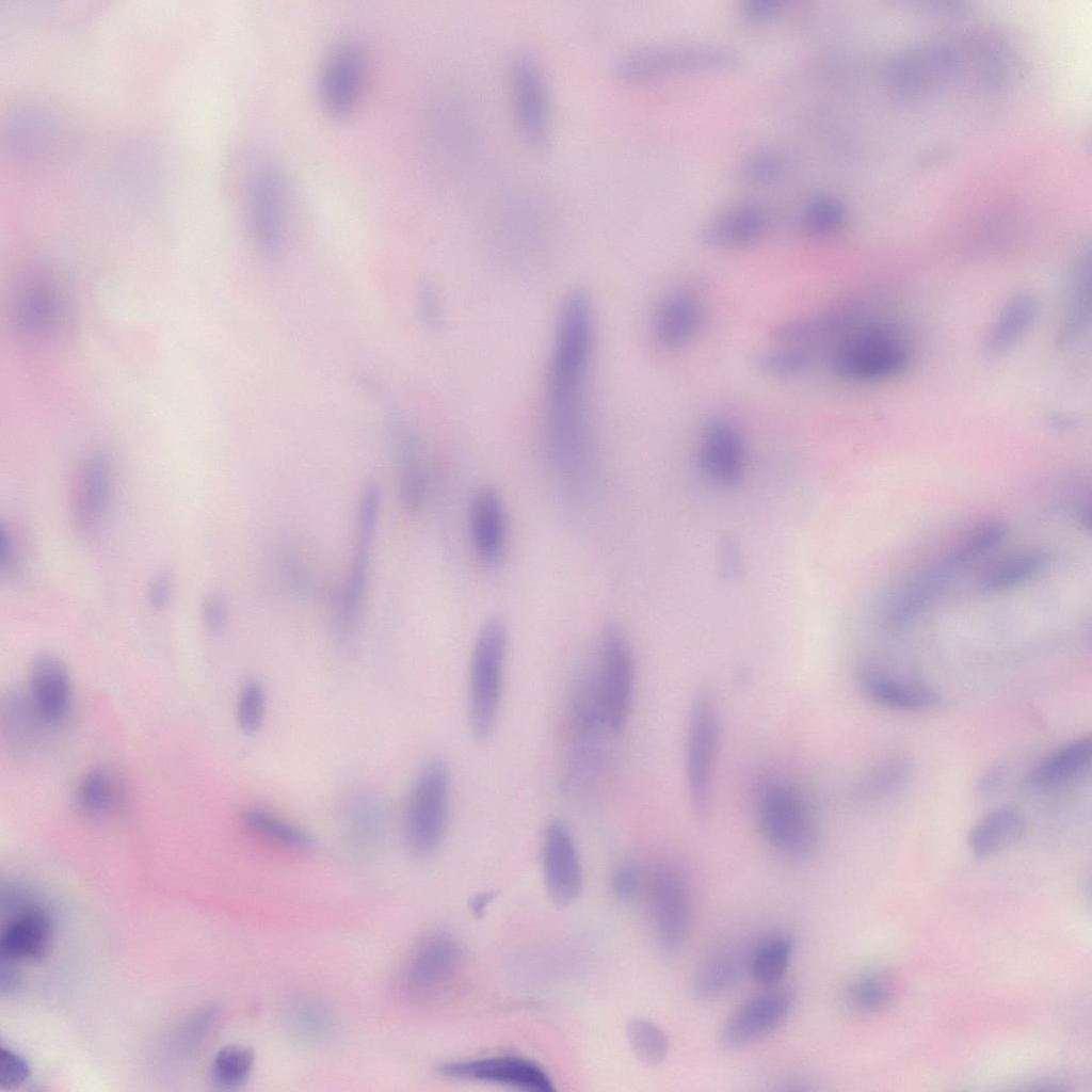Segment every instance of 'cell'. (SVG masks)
<instances>
[{
  "instance_id": "1",
  "label": "cell",
  "mask_w": 1092,
  "mask_h": 1092,
  "mask_svg": "<svg viewBox=\"0 0 1092 1092\" xmlns=\"http://www.w3.org/2000/svg\"><path fill=\"white\" fill-rule=\"evenodd\" d=\"M594 347V314L582 291L561 305L544 402V433L551 466L563 488L580 496L590 485L593 445L588 389Z\"/></svg>"
},
{
  "instance_id": "2",
  "label": "cell",
  "mask_w": 1092,
  "mask_h": 1092,
  "mask_svg": "<svg viewBox=\"0 0 1092 1092\" xmlns=\"http://www.w3.org/2000/svg\"><path fill=\"white\" fill-rule=\"evenodd\" d=\"M568 761L564 782L567 792L590 786L604 757V742L612 735L599 697L595 665H582L576 673L567 709Z\"/></svg>"
},
{
  "instance_id": "3",
  "label": "cell",
  "mask_w": 1092,
  "mask_h": 1092,
  "mask_svg": "<svg viewBox=\"0 0 1092 1092\" xmlns=\"http://www.w3.org/2000/svg\"><path fill=\"white\" fill-rule=\"evenodd\" d=\"M721 737L719 698L711 687L703 685L689 704L684 751L688 799L693 814L701 820L708 819L712 810Z\"/></svg>"
},
{
  "instance_id": "4",
  "label": "cell",
  "mask_w": 1092,
  "mask_h": 1092,
  "mask_svg": "<svg viewBox=\"0 0 1092 1092\" xmlns=\"http://www.w3.org/2000/svg\"><path fill=\"white\" fill-rule=\"evenodd\" d=\"M756 821L765 841L784 857L803 861L818 847L820 830L813 806L791 783L772 781L761 788Z\"/></svg>"
},
{
  "instance_id": "5",
  "label": "cell",
  "mask_w": 1092,
  "mask_h": 1092,
  "mask_svg": "<svg viewBox=\"0 0 1092 1092\" xmlns=\"http://www.w3.org/2000/svg\"><path fill=\"white\" fill-rule=\"evenodd\" d=\"M911 362V349L894 325L873 322L854 326L838 339L831 368L841 380L876 382L898 375Z\"/></svg>"
},
{
  "instance_id": "6",
  "label": "cell",
  "mask_w": 1092,
  "mask_h": 1092,
  "mask_svg": "<svg viewBox=\"0 0 1092 1092\" xmlns=\"http://www.w3.org/2000/svg\"><path fill=\"white\" fill-rule=\"evenodd\" d=\"M508 648L504 623L498 619L486 621L476 636L469 665V725L478 741L491 736L497 721Z\"/></svg>"
},
{
  "instance_id": "7",
  "label": "cell",
  "mask_w": 1092,
  "mask_h": 1092,
  "mask_svg": "<svg viewBox=\"0 0 1092 1092\" xmlns=\"http://www.w3.org/2000/svg\"><path fill=\"white\" fill-rule=\"evenodd\" d=\"M449 804V768L441 758L429 759L417 772L404 808V839L413 856L428 858L438 851L447 831Z\"/></svg>"
},
{
  "instance_id": "8",
  "label": "cell",
  "mask_w": 1092,
  "mask_h": 1092,
  "mask_svg": "<svg viewBox=\"0 0 1092 1092\" xmlns=\"http://www.w3.org/2000/svg\"><path fill=\"white\" fill-rule=\"evenodd\" d=\"M737 61L734 51L720 45L662 44L624 55L615 71L622 80L646 82L680 74L724 70L734 67Z\"/></svg>"
},
{
  "instance_id": "9",
  "label": "cell",
  "mask_w": 1092,
  "mask_h": 1092,
  "mask_svg": "<svg viewBox=\"0 0 1092 1092\" xmlns=\"http://www.w3.org/2000/svg\"><path fill=\"white\" fill-rule=\"evenodd\" d=\"M462 961L460 942L450 932L428 933L405 960L400 975L401 993L416 1003L439 997L455 980Z\"/></svg>"
},
{
  "instance_id": "10",
  "label": "cell",
  "mask_w": 1092,
  "mask_h": 1092,
  "mask_svg": "<svg viewBox=\"0 0 1092 1092\" xmlns=\"http://www.w3.org/2000/svg\"><path fill=\"white\" fill-rule=\"evenodd\" d=\"M596 681L607 725L612 735L628 720L635 692V658L629 639L616 624H608L598 640Z\"/></svg>"
},
{
  "instance_id": "11",
  "label": "cell",
  "mask_w": 1092,
  "mask_h": 1092,
  "mask_svg": "<svg viewBox=\"0 0 1092 1092\" xmlns=\"http://www.w3.org/2000/svg\"><path fill=\"white\" fill-rule=\"evenodd\" d=\"M244 196L256 244L266 255H275L283 241L286 193L283 174L273 161L259 159L251 166Z\"/></svg>"
},
{
  "instance_id": "12",
  "label": "cell",
  "mask_w": 1092,
  "mask_h": 1092,
  "mask_svg": "<svg viewBox=\"0 0 1092 1092\" xmlns=\"http://www.w3.org/2000/svg\"><path fill=\"white\" fill-rule=\"evenodd\" d=\"M11 310L14 330L30 343L43 344L57 339L68 320L63 291L46 276L25 279L14 294Z\"/></svg>"
},
{
  "instance_id": "13",
  "label": "cell",
  "mask_w": 1092,
  "mask_h": 1092,
  "mask_svg": "<svg viewBox=\"0 0 1092 1092\" xmlns=\"http://www.w3.org/2000/svg\"><path fill=\"white\" fill-rule=\"evenodd\" d=\"M649 909L655 940L665 954H676L688 937L691 897L685 874L673 866L658 867L651 880Z\"/></svg>"
},
{
  "instance_id": "14",
  "label": "cell",
  "mask_w": 1092,
  "mask_h": 1092,
  "mask_svg": "<svg viewBox=\"0 0 1092 1092\" xmlns=\"http://www.w3.org/2000/svg\"><path fill=\"white\" fill-rule=\"evenodd\" d=\"M794 1005L789 987L771 986L741 1003L724 1021L718 1043L724 1049H738L757 1042L787 1019Z\"/></svg>"
},
{
  "instance_id": "15",
  "label": "cell",
  "mask_w": 1092,
  "mask_h": 1092,
  "mask_svg": "<svg viewBox=\"0 0 1092 1092\" xmlns=\"http://www.w3.org/2000/svg\"><path fill=\"white\" fill-rule=\"evenodd\" d=\"M366 74V57L357 44H341L330 53L321 71L319 95L331 117L344 118L356 109Z\"/></svg>"
},
{
  "instance_id": "16",
  "label": "cell",
  "mask_w": 1092,
  "mask_h": 1092,
  "mask_svg": "<svg viewBox=\"0 0 1092 1092\" xmlns=\"http://www.w3.org/2000/svg\"><path fill=\"white\" fill-rule=\"evenodd\" d=\"M449 1078L503 1085L532 1092H552L553 1081L539 1063L519 1056H494L437 1065Z\"/></svg>"
},
{
  "instance_id": "17",
  "label": "cell",
  "mask_w": 1092,
  "mask_h": 1092,
  "mask_svg": "<svg viewBox=\"0 0 1092 1092\" xmlns=\"http://www.w3.org/2000/svg\"><path fill=\"white\" fill-rule=\"evenodd\" d=\"M380 498L379 486L374 483L368 484L362 494L355 556L339 599L338 629L343 636H350L357 625L367 579L370 547L378 523Z\"/></svg>"
},
{
  "instance_id": "18",
  "label": "cell",
  "mask_w": 1092,
  "mask_h": 1092,
  "mask_svg": "<svg viewBox=\"0 0 1092 1092\" xmlns=\"http://www.w3.org/2000/svg\"><path fill=\"white\" fill-rule=\"evenodd\" d=\"M698 466L706 479L723 488L736 486L746 466V448L739 428L726 418H714L704 428L697 449Z\"/></svg>"
},
{
  "instance_id": "19",
  "label": "cell",
  "mask_w": 1092,
  "mask_h": 1092,
  "mask_svg": "<svg viewBox=\"0 0 1092 1092\" xmlns=\"http://www.w3.org/2000/svg\"><path fill=\"white\" fill-rule=\"evenodd\" d=\"M542 865L551 899L559 904L573 902L581 892L582 869L573 834L560 819H552L545 826Z\"/></svg>"
},
{
  "instance_id": "20",
  "label": "cell",
  "mask_w": 1092,
  "mask_h": 1092,
  "mask_svg": "<svg viewBox=\"0 0 1092 1092\" xmlns=\"http://www.w3.org/2000/svg\"><path fill=\"white\" fill-rule=\"evenodd\" d=\"M468 533L473 553L487 568L498 566L508 549L509 517L500 494L492 487L478 489L468 507Z\"/></svg>"
},
{
  "instance_id": "21",
  "label": "cell",
  "mask_w": 1092,
  "mask_h": 1092,
  "mask_svg": "<svg viewBox=\"0 0 1092 1092\" xmlns=\"http://www.w3.org/2000/svg\"><path fill=\"white\" fill-rule=\"evenodd\" d=\"M511 82L521 132L530 144L541 146L548 134V102L544 77L532 54L519 51L514 55Z\"/></svg>"
},
{
  "instance_id": "22",
  "label": "cell",
  "mask_w": 1092,
  "mask_h": 1092,
  "mask_svg": "<svg viewBox=\"0 0 1092 1092\" xmlns=\"http://www.w3.org/2000/svg\"><path fill=\"white\" fill-rule=\"evenodd\" d=\"M26 693L48 727L62 724L73 703V684L66 664L50 654L34 657L28 670Z\"/></svg>"
},
{
  "instance_id": "23",
  "label": "cell",
  "mask_w": 1092,
  "mask_h": 1092,
  "mask_svg": "<svg viewBox=\"0 0 1092 1092\" xmlns=\"http://www.w3.org/2000/svg\"><path fill=\"white\" fill-rule=\"evenodd\" d=\"M51 938V921L43 909L34 904L15 908L1 926V959L10 963L38 961L48 952Z\"/></svg>"
},
{
  "instance_id": "24",
  "label": "cell",
  "mask_w": 1092,
  "mask_h": 1092,
  "mask_svg": "<svg viewBox=\"0 0 1092 1092\" xmlns=\"http://www.w3.org/2000/svg\"><path fill=\"white\" fill-rule=\"evenodd\" d=\"M856 309L849 304H837L791 318L771 332L775 346H789L814 350L816 346L841 338L855 326Z\"/></svg>"
},
{
  "instance_id": "25",
  "label": "cell",
  "mask_w": 1092,
  "mask_h": 1092,
  "mask_svg": "<svg viewBox=\"0 0 1092 1092\" xmlns=\"http://www.w3.org/2000/svg\"><path fill=\"white\" fill-rule=\"evenodd\" d=\"M769 223L770 215L764 205L739 203L710 218L702 227L700 239L714 250L746 247L765 236Z\"/></svg>"
},
{
  "instance_id": "26",
  "label": "cell",
  "mask_w": 1092,
  "mask_h": 1092,
  "mask_svg": "<svg viewBox=\"0 0 1092 1092\" xmlns=\"http://www.w3.org/2000/svg\"><path fill=\"white\" fill-rule=\"evenodd\" d=\"M704 319L701 298L690 289H677L665 295L653 317V337L663 350L675 351L697 334Z\"/></svg>"
},
{
  "instance_id": "27",
  "label": "cell",
  "mask_w": 1092,
  "mask_h": 1092,
  "mask_svg": "<svg viewBox=\"0 0 1092 1092\" xmlns=\"http://www.w3.org/2000/svg\"><path fill=\"white\" fill-rule=\"evenodd\" d=\"M111 472L108 460L100 454L85 457L73 480L71 511L77 526L91 531L103 519L110 502Z\"/></svg>"
},
{
  "instance_id": "28",
  "label": "cell",
  "mask_w": 1092,
  "mask_h": 1092,
  "mask_svg": "<svg viewBox=\"0 0 1092 1092\" xmlns=\"http://www.w3.org/2000/svg\"><path fill=\"white\" fill-rule=\"evenodd\" d=\"M862 691L872 702L886 708L920 712L936 707L940 694L930 686L886 674L872 667H863L857 672Z\"/></svg>"
},
{
  "instance_id": "29",
  "label": "cell",
  "mask_w": 1092,
  "mask_h": 1092,
  "mask_svg": "<svg viewBox=\"0 0 1092 1092\" xmlns=\"http://www.w3.org/2000/svg\"><path fill=\"white\" fill-rule=\"evenodd\" d=\"M1039 314V301L1031 292L1009 298L984 334L982 349L990 357L1009 352L1031 328Z\"/></svg>"
},
{
  "instance_id": "30",
  "label": "cell",
  "mask_w": 1092,
  "mask_h": 1092,
  "mask_svg": "<svg viewBox=\"0 0 1092 1092\" xmlns=\"http://www.w3.org/2000/svg\"><path fill=\"white\" fill-rule=\"evenodd\" d=\"M1091 319V257L1080 253L1070 267L1061 321L1056 335L1059 347H1067L1079 338Z\"/></svg>"
},
{
  "instance_id": "31",
  "label": "cell",
  "mask_w": 1092,
  "mask_h": 1092,
  "mask_svg": "<svg viewBox=\"0 0 1092 1092\" xmlns=\"http://www.w3.org/2000/svg\"><path fill=\"white\" fill-rule=\"evenodd\" d=\"M954 573L942 558L918 573L890 601L885 623L894 628L910 623L940 595Z\"/></svg>"
},
{
  "instance_id": "32",
  "label": "cell",
  "mask_w": 1092,
  "mask_h": 1092,
  "mask_svg": "<svg viewBox=\"0 0 1092 1092\" xmlns=\"http://www.w3.org/2000/svg\"><path fill=\"white\" fill-rule=\"evenodd\" d=\"M1092 739L1080 737L1057 749L1041 760L1027 775L1026 785L1049 789L1069 784L1089 771Z\"/></svg>"
},
{
  "instance_id": "33",
  "label": "cell",
  "mask_w": 1092,
  "mask_h": 1092,
  "mask_svg": "<svg viewBox=\"0 0 1092 1092\" xmlns=\"http://www.w3.org/2000/svg\"><path fill=\"white\" fill-rule=\"evenodd\" d=\"M744 967L740 951L722 947L708 954L695 969L691 979L692 996L711 1001L725 996L739 981Z\"/></svg>"
},
{
  "instance_id": "34",
  "label": "cell",
  "mask_w": 1092,
  "mask_h": 1092,
  "mask_svg": "<svg viewBox=\"0 0 1092 1092\" xmlns=\"http://www.w3.org/2000/svg\"><path fill=\"white\" fill-rule=\"evenodd\" d=\"M1025 828V818L1019 810L1010 806L998 807L970 829L968 847L975 856L990 857L1017 842Z\"/></svg>"
},
{
  "instance_id": "35",
  "label": "cell",
  "mask_w": 1092,
  "mask_h": 1092,
  "mask_svg": "<svg viewBox=\"0 0 1092 1092\" xmlns=\"http://www.w3.org/2000/svg\"><path fill=\"white\" fill-rule=\"evenodd\" d=\"M391 433L400 469V496L406 509L416 512L427 498V469L415 438L398 419L391 423Z\"/></svg>"
},
{
  "instance_id": "36",
  "label": "cell",
  "mask_w": 1092,
  "mask_h": 1092,
  "mask_svg": "<svg viewBox=\"0 0 1092 1092\" xmlns=\"http://www.w3.org/2000/svg\"><path fill=\"white\" fill-rule=\"evenodd\" d=\"M240 822L250 835L271 846L291 850H309L315 846L308 833L263 807L245 808Z\"/></svg>"
},
{
  "instance_id": "37",
  "label": "cell",
  "mask_w": 1092,
  "mask_h": 1092,
  "mask_svg": "<svg viewBox=\"0 0 1092 1092\" xmlns=\"http://www.w3.org/2000/svg\"><path fill=\"white\" fill-rule=\"evenodd\" d=\"M1048 562V555L1043 550L1015 552L993 564L981 576L979 588L985 593L1012 589L1039 575L1046 568Z\"/></svg>"
},
{
  "instance_id": "38",
  "label": "cell",
  "mask_w": 1092,
  "mask_h": 1092,
  "mask_svg": "<svg viewBox=\"0 0 1092 1092\" xmlns=\"http://www.w3.org/2000/svg\"><path fill=\"white\" fill-rule=\"evenodd\" d=\"M792 949L791 938L784 933L771 934L761 940L748 959L752 978L767 987L775 986L788 969Z\"/></svg>"
},
{
  "instance_id": "39",
  "label": "cell",
  "mask_w": 1092,
  "mask_h": 1092,
  "mask_svg": "<svg viewBox=\"0 0 1092 1092\" xmlns=\"http://www.w3.org/2000/svg\"><path fill=\"white\" fill-rule=\"evenodd\" d=\"M77 803L87 815L103 817L114 813L123 801L119 780L110 770L95 768L86 772L77 787Z\"/></svg>"
},
{
  "instance_id": "40",
  "label": "cell",
  "mask_w": 1092,
  "mask_h": 1092,
  "mask_svg": "<svg viewBox=\"0 0 1092 1092\" xmlns=\"http://www.w3.org/2000/svg\"><path fill=\"white\" fill-rule=\"evenodd\" d=\"M913 766L904 757L896 756L870 768L855 787L858 798L878 801L893 797L910 783Z\"/></svg>"
},
{
  "instance_id": "41",
  "label": "cell",
  "mask_w": 1092,
  "mask_h": 1092,
  "mask_svg": "<svg viewBox=\"0 0 1092 1092\" xmlns=\"http://www.w3.org/2000/svg\"><path fill=\"white\" fill-rule=\"evenodd\" d=\"M846 210L835 196L821 194L810 198L799 215V229L810 239H822L833 235L844 224Z\"/></svg>"
},
{
  "instance_id": "42",
  "label": "cell",
  "mask_w": 1092,
  "mask_h": 1092,
  "mask_svg": "<svg viewBox=\"0 0 1092 1092\" xmlns=\"http://www.w3.org/2000/svg\"><path fill=\"white\" fill-rule=\"evenodd\" d=\"M892 997V987L882 974L862 973L845 986L841 1000L846 1009L855 1013H871L885 1007Z\"/></svg>"
},
{
  "instance_id": "43",
  "label": "cell",
  "mask_w": 1092,
  "mask_h": 1092,
  "mask_svg": "<svg viewBox=\"0 0 1092 1092\" xmlns=\"http://www.w3.org/2000/svg\"><path fill=\"white\" fill-rule=\"evenodd\" d=\"M1008 526L998 520L986 521L974 528L944 557L958 572L995 548L1007 535Z\"/></svg>"
},
{
  "instance_id": "44",
  "label": "cell",
  "mask_w": 1092,
  "mask_h": 1092,
  "mask_svg": "<svg viewBox=\"0 0 1092 1092\" xmlns=\"http://www.w3.org/2000/svg\"><path fill=\"white\" fill-rule=\"evenodd\" d=\"M2 710L9 737L19 745L30 744L36 737L37 729L47 726L37 714L27 693H10Z\"/></svg>"
},
{
  "instance_id": "45",
  "label": "cell",
  "mask_w": 1092,
  "mask_h": 1092,
  "mask_svg": "<svg viewBox=\"0 0 1092 1092\" xmlns=\"http://www.w3.org/2000/svg\"><path fill=\"white\" fill-rule=\"evenodd\" d=\"M626 1034L637 1058L649 1066L661 1064L669 1053V1041L663 1030L645 1018H632Z\"/></svg>"
},
{
  "instance_id": "46",
  "label": "cell",
  "mask_w": 1092,
  "mask_h": 1092,
  "mask_svg": "<svg viewBox=\"0 0 1092 1092\" xmlns=\"http://www.w3.org/2000/svg\"><path fill=\"white\" fill-rule=\"evenodd\" d=\"M254 1065V1051L244 1045H227L215 1055L211 1075L221 1088L232 1089L244 1083Z\"/></svg>"
},
{
  "instance_id": "47",
  "label": "cell",
  "mask_w": 1092,
  "mask_h": 1092,
  "mask_svg": "<svg viewBox=\"0 0 1092 1092\" xmlns=\"http://www.w3.org/2000/svg\"><path fill=\"white\" fill-rule=\"evenodd\" d=\"M291 1029L308 1041H322L333 1032L334 1021L331 1012L314 1000H299L290 1006L287 1014Z\"/></svg>"
},
{
  "instance_id": "48",
  "label": "cell",
  "mask_w": 1092,
  "mask_h": 1092,
  "mask_svg": "<svg viewBox=\"0 0 1092 1092\" xmlns=\"http://www.w3.org/2000/svg\"><path fill=\"white\" fill-rule=\"evenodd\" d=\"M813 350L775 346L762 351L756 358L759 371L774 378H787L800 374L808 369L813 362Z\"/></svg>"
},
{
  "instance_id": "49",
  "label": "cell",
  "mask_w": 1092,
  "mask_h": 1092,
  "mask_svg": "<svg viewBox=\"0 0 1092 1092\" xmlns=\"http://www.w3.org/2000/svg\"><path fill=\"white\" fill-rule=\"evenodd\" d=\"M787 168L785 154L774 148H762L745 157L740 165V176L749 183L766 184L781 178Z\"/></svg>"
},
{
  "instance_id": "50",
  "label": "cell",
  "mask_w": 1092,
  "mask_h": 1092,
  "mask_svg": "<svg viewBox=\"0 0 1092 1092\" xmlns=\"http://www.w3.org/2000/svg\"><path fill=\"white\" fill-rule=\"evenodd\" d=\"M348 825L351 834L359 841L374 840L383 830L384 813L381 805L370 796H358L350 803Z\"/></svg>"
},
{
  "instance_id": "51",
  "label": "cell",
  "mask_w": 1092,
  "mask_h": 1092,
  "mask_svg": "<svg viewBox=\"0 0 1092 1092\" xmlns=\"http://www.w3.org/2000/svg\"><path fill=\"white\" fill-rule=\"evenodd\" d=\"M266 714V692L256 679H250L242 686L236 707V717L240 729L247 735L259 730Z\"/></svg>"
},
{
  "instance_id": "52",
  "label": "cell",
  "mask_w": 1092,
  "mask_h": 1092,
  "mask_svg": "<svg viewBox=\"0 0 1092 1092\" xmlns=\"http://www.w3.org/2000/svg\"><path fill=\"white\" fill-rule=\"evenodd\" d=\"M641 884V872L632 862L617 864L611 873V888L614 896L626 901L631 899Z\"/></svg>"
},
{
  "instance_id": "53",
  "label": "cell",
  "mask_w": 1092,
  "mask_h": 1092,
  "mask_svg": "<svg viewBox=\"0 0 1092 1092\" xmlns=\"http://www.w3.org/2000/svg\"><path fill=\"white\" fill-rule=\"evenodd\" d=\"M29 1066L23 1058L14 1051L1 1047L0 1050V1085L3 1089H15L28 1078Z\"/></svg>"
},
{
  "instance_id": "54",
  "label": "cell",
  "mask_w": 1092,
  "mask_h": 1092,
  "mask_svg": "<svg viewBox=\"0 0 1092 1092\" xmlns=\"http://www.w3.org/2000/svg\"><path fill=\"white\" fill-rule=\"evenodd\" d=\"M203 622L213 633L222 631L227 622V604L219 592H211L204 598L200 607Z\"/></svg>"
},
{
  "instance_id": "55",
  "label": "cell",
  "mask_w": 1092,
  "mask_h": 1092,
  "mask_svg": "<svg viewBox=\"0 0 1092 1092\" xmlns=\"http://www.w3.org/2000/svg\"><path fill=\"white\" fill-rule=\"evenodd\" d=\"M782 6L778 0H750L743 3L741 15L748 22H764L775 16Z\"/></svg>"
},
{
  "instance_id": "56",
  "label": "cell",
  "mask_w": 1092,
  "mask_h": 1092,
  "mask_svg": "<svg viewBox=\"0 0 1092 1092\" xmlns=\"http://www.w3.org/2000/svg\"><path fill=\"white\" fill-rule=\"evenodd\" d=\"M18 555L14 535L4 525L0 528V566L2 573L12 576L16 573Z\"/></svg>"
},
{
  "instance_id": "57",
  "label": "cell",
  "mask_w": 1092,
  "mask_h": 1092,
  "mask_svg": "<svg viewBox=\"0 0 1092 1092\" xmlns=\"http://www.w3.org/2000/svg\"><path fill=\"white\" fill-rule=\"evenodd\" d=\"M419 306L423 321L430 326L437 325L440 319L438 300L433 286L429 282H423L420 286Z\"/></svg>"
},
{
  "instance_id": "58",
  "label": "cell",
  "mask_w": 1092,
  "mask_h": 1092,
  "mask_svg": "<svg viewBox=\"0 0 1092 1092\" xmlns=\"http://www.w3.org/2000/svg\"><path fill=\"white\" fill-rule=\"evenodd\" d=\"M172 593V579L167 572H161L149 587V603L155 610H162L168 603Z\"/></svg>"
},
{
  "instance_id": "59",
  "label": "cell",
  "mask_w": 1092,
  "mask_h": 1092,
  "mask_svg": "<svg viewBox=\"0 0 1092 1092\" xmlns=\"http://www.w3.org/2000/svg\"><path fill=\"white\" fill-rule=\"evenodd\" d=\"M1006 767L993 765L984 771L977 784V791L980 796L987 797L1001 787L1006 778Z\"/></svg>"
},
{
  "instance_id": "60",
  "label": "cell",
  "mask_w": 1092,
  "mask_h": 1092,
  "mask_svg": "<svg viewBox=\"0 0 1092 1092\" xmlns=\"http://www.w3.org/2000/svg\"><path fill=\"white\" fill-rule=\"evenodd\" d=\"M2 962L3 965L1 968V990L2 992H10L18 985L19 978L17 971L14 969L13 966H11L12 963L4 961Z\"/></svg>"
},
{
  "instance_id": "61",
  "label": "cell",
  "mask_w": 1092,
  "mask_h": 1092,
  "mask_svg": "<svg viewBox=\"0 0 1092 1092\" xmlns=\"http://www.w3.org/2000/svg\"><path fill=\"white\" fill-rule=\"evenodd\" d=\"M492 898H493V894L492 893H484V894L477 895L472 899V901H471V908H472L473 912L475 913L482 912L483 909L487 905V903L492 900Z\"/></svg>"
},
{
  "instance_id": "62",
  "label": "cell",
  "mask_w": 1092,
  "mask_h": 1092,
  "mask_svg": "<svg viewBox=\"0 0 1092 1092\" xmlns=\"http://www.w3.org/2000/svg\"><path fill=\"white\" fill-rule=\"evenodd\" d=\"M1049 421L1056 428H1069L1074 424V419L1071 416L1063 414H1054L1050 416Z\"/></svg>"
}]
</instances>
